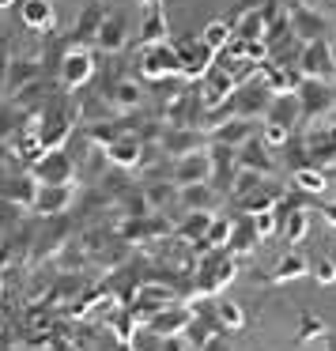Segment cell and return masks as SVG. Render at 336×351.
<instances>
[{
	"label": "cell",
	"mask_w": 336,
	"mask_h": 351,
	"mask_svg": "<svg viewBox=\"0 0 336 351\" xmlns=\"http://www.w3.org/2000/svg\"><path fill=\"white\" fill-rule=\"evenodd\" d=\"M333 84L328 80H310L306 76L298 84V102H302V117H321L328 106H333Z\"/></svg>",
	"instance_id": "7"
},
{
	"label": "cell",
	"mask_w": 336,
	"mask_h": 351,
	"mask_svg": "<svg viewBox=\"0 0 336 351\" xmlns=\"http://www.w3.org/2000/svg\"><path fill=\"white\" fill-rule=\"evenodd\" d=\"M34 193H38V182L31 174H4L0 178V200H8L16 208H31Z\"/></svg>",
	"instance_id": "14"
},
{
	"label": "cell",
	"mask_w": 336,
	"mask_h": 351,
	"mask_svg": "<svg viewBox=\"0 0 336 351\" xmlns=\"http://www.w3.org/2000/svg\"><path fill=\"white\" fill-rule=\"evenodd\" d=\"M321 332H328V328H325V321H321V317H302V325H298V343L317 340Z\"/></svg>",
	"instance_id": "41"
},
{
	"label": "cell",
	"mask_w": 336,
	"mask_h": 351,
	"mask_svg": "<svg viewBox=\"0 0 336 351\" xmlns=\"http://www.w3.org/2000/svg\"><path fill=\"white\" fill-rule=\"evenodd\" d=\"M215 321H219L223 332H238V328L245 325V310L235 298H219V302H215Z\"/></svg>",
	"instance_id": "32"
},
{
	"label": "cell",
	"mask_w": 336,
	"mask_h": 351,
	"mask_svg": "<svg viewBox=\"0 0 336 351\" xmlns=\"http://www.w3.org/2000/svg\"><path fill=\"white\" fill-rule=\"evenodd\" d=\"M189 348H193V343L185 340L182 332H170L167 340H163V351H189Z\"/></svg>",
	"instance_id": "42"
},
{
	"label": "cell",
	"mask_w": 336,
	"mask_h": 351,
	"mask_svg": "<svg viewBox=\"0 0 336 351\" xmlns=\"http://www.w3.org/2000/svg\"><path fill=\"white\" fill-rule=\"evenodd\" d=\"M287 125H280V121H265V129H261V140H265L268 147H283L287 144Z\"/></svg>",
	"instance_id": "40"
},
{
	"label": "cell",
	"mask_w": 336,
	"mask_h": 351,
	"mask_svg": "<svg viewBox=\"0 0 336 351\" xmlns=\"http://www.w3.org/2000/svg\"><path fill=\"white\" fill-rule=\"evenodd\" d=\"M136 72L144 80H170L182 76V53L174 42H155V46H140V61Z\"/></svg>",
	"instance_id": "1"
},
{
	"label": "cell",
	"mask_w": 336,
	"mask_h": 351,
	"mask_svg": "<svg viewBox=\"0 0 336 351\" xmlns=\"http://www.w3.org/2000/svg\"><path fill=\"white\" fill-rule=\"evenodd\" d=\"M155 42H167V12L144 8V19H140V46H155Z\"/></svg>",
	"instance_id": "26"
},
{
	"label": "cell",
	"mask_w": 336,
	"mask_h": 351,
	"mask_svg": "<svg viewBox=\"0 0 336 351\" xmlns=\"http://www.w3.org/2000/svg\"><path fill=\"white\" fill-rule=\"evenodd\" d=\"M295 189H302V193H325V174H321V167H298L295 170Z\"/></svg>",
	"instance_id": "37"
},
{
	"label": "cell",
	"mask_w": 336,
	"mask_h": 351,
	"mask_svg": "<svg viewBox=\"0 0 336 351\" xmlns=\"http://www.w3.org/2000/svg\"><path fill=\"white\" fill-rule=\"evenodd\" d=\"M163 340H167V336L155 325L136 321V328H132V336H129V351H163Z\"/></svg>",
	"instance_id": "30"
},
{
	"label": "cell",
	"mask_w": 336,
	"mask_h": 351,
	"mask_svg": "<svg viewBox=\"0 0 336 351\" xmlns=\"http://www.w3.org/2000/svg\"><path fill=\"white\" fill-rule=\"evenodd\" d=\"M31 178L38 185H72L76 182V159L64 147H49L31 162Z\"/></svg>",
	"instance_id": "2"
},
{
	"label": "cell",
	"mask_w": 336,
	"mask_h": 351,
	"mask_svg": "<svg viewBox=\"0 0 336 351\" xmlns=\"http://www.w3.org/2000/svg\"><path fill=\"white\" fill-rule=\"evenodd\" d=\"M265 152H268V144H265V140L250 136L242 147H238V167L257 170V174H268V170H272V155H265Z\"/></svg>",
	"instance_id": "25"
},
{
	"label": "cell",
	"mask_w": 336,
	"mask_h": 351,
	"mask_svg": "<svg viewBox=\"0 0 336 351\" xmlns=\"http://www.w3.org/2000/svg\"><path fill=\"white\" fill-rule=\"evenodd\" d=\"M34 80H42V64L34 61V57H12V64H8V84H4V95L23 91V87H27V84H34Z\"/></svg>",
	"instance_id": "19"
},
{
	"label": "cell",
	"mask_w": 336,
	"mask_h": 351,
	"mask_svg": "<svg viewBox=\"0 0 336 351\" xmlns=\"http://www.w3.org/2000/svg\"><path fill=\"white\" fill-rule=\"evenodd\" d=\"M200 144H204V136L193 132L189 125H174V129L163 136V147H167L174 159H182V155H189V152H200Z\"/></svg>",
	"instance_id": "23"
},
{
	"label": "cell",
	"mask_w": 336,
	"mask_h": 351,
	"mask_svg": "<svg viewBox=\"0 0 336 351\" xmlns=\"http://www.w3.org/2000/svg\"><path fill=\"white\" fill-rule=\"evenodd\" d=\"M72 197H76V189H72V185H38L31 208L42 215V219H53V215H64V212H69Z\"/></svg>",
	"instance_id": "9"
},
{
	"label": "cell",
	"mask_w": 336,
	"mask_h": 351,
	"mask_svg": "<svg viewBox=\"0 0 336 351\" xmlns=\"http://www.w3.org/2000/svg\"><path fill=\"white\" fill-rule=\"evenodd\" d=\"M313 280H317L321 287H333V283H336V261L333 257H317V261H313Z\"/></svg>",
	"instance_id": "38"
},
{
	"label": "cell",
	"mask_w": 336,
	"mask_h": 351,
	"mask_svg": "<svg viewBox=\"0 0 336 351\" xmlns=\"http://www.w3.org/2000/svg\"><path fill=\"white\" fill-rule=\"evenodd\" d=\"M283 238H287L291 245H298L306 238V230H310V215H306V208H283Z\"/></svg>",
	"instance_id": "31"
},
{
	"label": "cell",
	"mask_w": 336,
	"mask_h": 351,
	"mask_svg": "<svg viewBox=\"0 0 336 351\" xmlns=\"http://www.w3.org/2000/svg\"><path fill=\"white\" fill-rule=\"evenodd\" d=\"M291 31L306 42H317V38H325V19L313 16L310 8H298L295 16H291Z\"/></svg>",
	"instance_id": "29"
},
{
	"label": "cell",
	"mask_w": 336,
	"mask_h": 351,
	"mask_svg": "<svg viewBox=\"0 0 336 351\" xmlns=\"http://www.w3.org/2000/svg\"><path fill=\"white\" fill-rule=\"evenodd\" d=\"M12 4H16V0H0V8H12Z\"/></svg>",
	"instance_id": "47"
},
{
	"label": "cell",
	"mask_w": 336,
	"mask_h": 351,
	"mask_svg": "<svg viewBox=\"0 0 336 351\" xmlns=\"http://www.w3.org/2000/svg\"><path fill=\"white\" fill-rule=\"evenodd\" d=\"M257 242H261L257 223H253V215H250V212H245L242 219H235V227H230V242H227V250L235 253V257H245V253L257 250Z\"/></svg>",
	"instance_id": "20"
},
{
	"label": "cell",
	"mask_w": 336,
	"mask_h": 351,
	"mask_svg": "<svg viewBox=\"0 0 336 351\" xmlns=\"http://www.w3.org/2000/svg\"><path fill=\"white\" fill-rule=\"evenodd\" d=\"M27 110L16 106V102H0V140H12L19 129H23Z\"/></svg>",
	"instance_id": "34"
},
{
	"label": "cell",
	"mask_w": 336,
	"mask_h": 351,
	"mask_svg": "<svg viewBox=\"0 0 336 351\" xmlns=\"http://www.w3.org/2000/svg\"><path fill=\"white\" fill-rule=\"evenodd\" d=\"M102 152H106V159L114 162V167H121V170H132V167L144 162V144H140V136H132V132L117 136L114 144H106Z\"/></svg>",
	"instance_id": "16"
},
{
	"label": "cell",
	"mask_w": 336,
	"mask_h": 351,
	"mask_svg": "<svg viewBox=\"0 0 336 351\" xmlns=\"http://www.w3.org/2000/svg\"><path fill=\"white\" fill-rule=\"evenodd\" d=\"M178 200H182L185 212H212L219 193L212 182H197V185H178Z\"/></svg>",
	"instance_id": "18"
},
{
	"label": "cell",
	"mask_w": 336,
	"mask_h": 351,
	"mask_svg": "<svg viewBox=\"0 0 336 351\" xmlns=\"http://www.w3.org/2000/svg\"><path fill=\"white\" fill-rule=\"evenodd\" d=\"M253 215V223H257V234H261V242L265 238H272L276 230H280V219L272 215V208H265V212H250Z\"/></svg>",
	"instance_id": "39"
},
{
	"label": "cell",
	"mask_w": 336,
	"mask_h": 351,
	"mask_svg": "<svg viewBox=\"0 0 336 351\" xmlns=\"http://www.w3.org/2000/svg\"><path fill=\"white\" fill-rule=\"evenodd\" d=\"M106 4L102 0H91L84 12H80V19H76V27H72V34H69V42L72 46H84V42H95V34H99V27H102V19H106Z\"/></svg>",
	"instance_id": "17"
},
{
	"label": "cell",
	"mask_w": 336,
	"mask_h": 351,
	"mask_svg": "<svg viewBox=\"0 0 336 351\" xmlns=\"http://www.w3.org/2000/svg\"><path fill=\"white\" fill-rule=\"evenodd\" d=\"M200 351H230V348H227V343H223V340H208V343H204V348H200Z\"/></svg>",
	"instance_id": "43"
},
{
	"label": "cell",
	"mask_w": 336,
	"mask_h": 351,
	"mask_svg": "<svg viewBox=\"0 0 336 351\" xmlns=\"http://www.w3.org/2000/svg\"><path fill=\"white\" fill-rule=\"evenodd\" d=\"M197 38L204 42L212 53H219V49H227L230 38H235V23H230V19H212V23H204V31H200Z\"/></svg>",
	"instance_id": "27"
},
{
	"label": "cell",
	"mask_w": 336,
	"mask_h": 351,
	"mask_svg": "<svg viewBox=\"0 0 336 351\" xmlns=\"http://www.w3.org/2000/svg\"><path fill=\"white\" fill-rule=\"evenodd\" d=\"M325 219L336 227V200H328V204H325Z\"/></svg>",
	"instance_id": "44"
},
{
	"label": "cell",
	"mask_w": 336,
	"mask_h": 351,
	"mask_svg": "<svg viewBox=\"0 0 336 351\" xmlns=\"http://www.w3.org/2000/svg\"><path fill=\"white\" fill-rule=\"evenodd\" d=\"M163 306H174V291L159 287V283H144V287L136 291V310H132V317H136V321H152Z\"/></svg>",
	"instance_id": "12"
},
{
	"label": "cell",
	"mask_w": 336,
	"mask_h": 351,
	"mask_svg": "<svg viewBox=\"0 0 336 351\" xmlns=\"http://www.w3.org/2000/svg\"><path fill=\"white\" fill-rule=\"evenodd\" d=\"M125 42H129V19H125V12H106L99 34H95V49H102V53H121Z\"/></svg>",
	"instance_id": "8"
},
{
	"label": "cell",
	"mask_w": 336,
	"mask_h": 351,
	"mask_svg": "<svg viewBox=\"0 0 336 351\" xmlns=\"http://www.w3.org/2000/svg\"><path fill=\"white\" fill-rule=\"evenodd\" d=\"M235 76H230L227 69H219V64H212V69L200 76V102H204L208 110H219L223 102L235 95Z\"/></svg>",
	"instance_id": "5"
},
{
	"label": "cell",
	"mask_w": 336,
	"mask_h": 351,
	"mask_svg": "<svg viewBox=\"0 0 336 351\" xmlns=\"http://www.w3.org/2000/svg\"><path fill=\"white\" fill-rule=\"evenodd\" d=\"M257 132V125L250 121V117H230V121H215L212 125V144H223V147H242L245 140Z\"/></svg>",
	"instance_id": "15"
},
{
	"label": "cell",
	"mask_w": 336,
	"mask_h": 351,
	"mask_svg": "<svg viewBox=\"0 0 336 351\" xmlns=\"http://www.w3.org/2000/svg\"><path fill=\"white\" fill-rule=\"evenodd\" d=\"M298 117H302V102H298V91H287V95H272V102H268V114L265 121H280V125H295Z\"/></svg>",
	"instance_id": "21"
},
{
	"label": "cell",
	"mask_w": 336,
	"mask_h": 351,
	"mask_svg": "<svg viewBox=\"0 0 336 351\" xmlns=\"http://www.w3.org/2000/svg\"><path fill=\"white\" fill-rule=\"evenodd\" d=\"M57 76H61L64 91H80V87H87V84H91V76H95V53L87 46H69L61 53Z\"/></svg>",
	"instance_id": "4"
},
{
	"label": "cell",
	"mask_w": 336,
	"mask_h": 351,
	"mask_svg": "<svg viewBox=\"0 0 336 351\" xmlns=\"http://www.w3.org/2000/svg\"><path fill=\"white\" fill-rule=\"evenodd\" d=\"M310 152H313V162H317V167H325L328 159H336V132H313Z\"/></svg>",
	"instance_id": "36"
},
{
	"label": "cell",
	"mask_w": 336,
	"mask_h": 351,
	"mask_svg": "<svg viewBox=\"0 0 336 351\" xmlns=\"http://www.w3.org/2000/svg\"><path fill=\"white\" fill-rule=\"evenodd\" d=\"M178 46V53H182V76H189V80H200L208 69L215 64V53L204 46L200 38H189V42H174Z\"/></svg>",
	"instance_id": "10"
},
{
	"label": "cell",
	"mask_w": 336,
	"mask_h": 351,
	"mask_svg": "<svg viewBox=\"0 0 336 351\" xmlns=\"http://www.w3.org/2000/svg\"><path fill=\"white\" fill-rule=\"evenodd\" d=\"M19 23L34 34H46L57 23L53 0H19Z\"/></svg>",
	"instance_id": "13"
},
{
	"label": "cell",
	"mask_w": 336,
	"mask_h": 351,
	"mask_svg": "<svg viewBox=\"0 0 336 351\" xmlns=\"http://www.w3.org/2000/svg\"><path fill=\"white\" fill-rule=\"evenodd\" d=\"M302 272H306V261L298 257V253H287V257H280V261H276V268H272V283L298 280Z\"/></svg>",
	"instance_id": "35"
},
{
	"label": "cell",
	"mask_w": 336,
	"mask_h": 351,
	"mask_svg": "<svg viewBox=\"0 0 336 351\" xmlns=\"http://www.w3.org/2000/svg\"><path fill=\"white\" fill-rule=\"evenodd\" d=\"M189 317H193V313H189V310H182V306H163V310L155 313V317L147 321V325H155L163 336H170V332H185Z\"/></svg>",
	"instance_id": "28"
},
{
	"label": "cell",
	"mask_w": 336,
	"mask_h": 351,
	"mask_svg": "<svg viewBox=\"0 0 336 351\" xmlns=\"http://www.w3.org/2000/svg\"><path fill=\"white\" fill-rule=\"evenodd\" d=\"M102 95L110 99V106H114V110H136L140 102H144V91H140L136 80H114Z\"/></svg>",
	"instance_id": "24"
},
{
	"label": "cell",
	"mask_w": 336,
	"mask_h": 351,
	"mask_svg": "<svg viewBox=\"0 0 336 351\" xmlns=\"http://www.w3.org/2000/svg\"><path fill=\"white\" fill-rule=\"evenodd\" d=\"M42 152H46V144H42V136H38V125L19 129L16 136H12V159H19V162H27V167H31Z\"/></svg>",
	"instance_id": "22"
},
{
	"label": "cell",
	"mask_w": 336,
	"mask_h": 351,
	"mask_svg": "<svg viewBox=\"0 0 336 351\" xmlns=\"http://www.w3.org/2000/svg\"><path fill=\"white\" fill-rule=\"evenodd\" d=\"M333 69H336L333 46H328L325 38L306 42V49H302V76H310V80H328V76H333Z\"/></svg>",
	"instance_id": "11"
},
{
	"label": "cell",
	"mask_w": 336,
	"mask_h": 351,
	"mask_svg": "<svg viewBox=\"0 0 336 351\" xmlns=\"http://www.w3.org/2000/svg\"><path fill=\"white\" fill-rule=\"evenodd\" d=\"M170 182L174 185L212 182V155L208 152H189V155H182V159H174V167H170Z\"/></svg>",
	"instance_id": "6"
},
{
	"label": "cell",
	"mask_w": 336,
	"mask_h": 351,
	"mask_svg": "<svg viewBox=\"0 0 336 351\" xmlns=\"http://www.w3.org/2000/svg\"><path fill=\"white\" fill-rule=\"evenodd\" d=\"M144 8H163V0H140Z\"/></svg>",
	"instance_id": "46"
},
{
	"label": "cell",
	"mask_w": 336,
	"mask_h": 351,
	"mask_svg": "<svg viewBox=\"0 0 336 351\" xmlns=\"http://www.w3.org/2000/svg\"><path fill=\"white\" fill-rule=\"evenodd\" d=\"M325 351H336V332H333V328L325 332Z\"/></svg>",
	"instance_id": "45"
},
{
	"label": "cell",
	"mask_w": 336,
	"mask_h": 351,
	"mask_svg": "<svg viewBox=\"0 0 336 351\" xmlns=\"http://www.w3.org/2000/svg\"><path fill=\"white\" fill-rule=\"evenodd\" d=\"M235 265H238V257L230 250H208L197 261V291L200 295H212L223 283H230L235 280Z\"/></svg>",
	"instance_id": "3"
},
{
	"label": "cell",
	"mask_w": 336,
	"mask_h": 351,
	"mask_svg": "<svg viewBox=\"0 0 336 351\" xmlns=\"http://www.w3.org/2000/svg\"><path fill=\"white\" fill-rule=\"evenodd\" d=\"M333 61H336V38H333Z\"/></svg>",
	"instance_id": "49"
},
{
	"label": "cell",
	"mask_w": 336,
	"mask_h": 351,
	"mask_svg": "<svg viewBox=\"0 0 336 351\" xmlns=\"http://www.w3.org/2000/svg\"><path fill=\"white\" fill-rule=\"evenodd\" d=\"M208 227H212V212H189L185 223H178V234H182L185 242H204Z\"/></svg>",
	"instance_id": "33"
},
{
	"label": "cell",
	"mask_w": 336,
	"mask_h": 351,
	"mask_svg": "<svg viewBox=\"0 0 336 351\" xmlns=\"http://www.w3.org/2000/svg\"><path fill=\"white\" fill-rule=\"evenodd\" d=\"M31 351H57V348H31Z\"/></svg>",
	"instance_id": "48"
},
{
	"label": "cell",
	"mask_w": 336,
	"mask_h": 351,
	"mask_svg": "<svg viewBox=\"0 0 336 351\" xmlns=\"http://www.w3.org/2000/svg\"><path fill=\"white\" fill-rule=\"evenodd\" d=\"M0 287H4V276H0Z\"/></svg>",
	"instance_id": "50"
}]
</instances>
